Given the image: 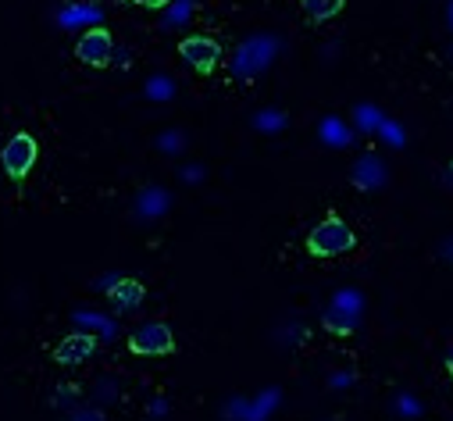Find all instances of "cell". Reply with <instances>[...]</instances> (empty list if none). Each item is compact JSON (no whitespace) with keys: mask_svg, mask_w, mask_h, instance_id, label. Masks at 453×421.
Here are the masks:
<instances>
[{"mask_svg":"<svg viewBox=\"0 0 453 421\" xmlns=\"http://www.w3.org/2000/svg\"><path fill=\"white\" fill-rule=\"evenodd\" d=\"M307 254L311 257H321V261H332V257H343L350 250H357V233L350 229V222L343 215H335V210H328V215L307 233Z\"/></svg>","mask_w":453,"mask_h":421,"instance_id":"cell-1","label":"cell"},{"mask_svg":"<svg viewBox=\"0 0 453 421\" xmlns=\"http://www.w3.org/2000/svg\"><path fill=\"white\" fill-rule=\"evenodd\" d=\"M36 161H40V143L33 133H15L4 143V150H0V165H4L12 182H26L29 172L36 168Z\"/></svg>","mask_w":453,"mask_h":421,"instance_id":"cell-2","label":"cell"},{"mask_svg":"<svg viewBox=\"0 0 453 421\" xmlns=\"http://www.w3.org/2000/svg\"><path fill=\"white\" fill-rule=\"evenodd\" d=\"M126 347H129L133 357H168V354H175L179 343H175L172 325H165V322H143L140 329L129 333Z\"/></svg>","mask_w":453,"mask_h":421,"instance_id":"cell-3","label":"cell"},{"mask_svg":"<svg viewBox=\"0 0 453 421\" xmlns=\"http://www.w3.org/2000/svg\"><path fill=\"white\" fill-rule=\"evenodd\" d=\"M179 57L196 72V75H214L218 72V65H221V43L214 40V36H203V33H193V36H186V40H179Z\"/></svg>","mask_w":453,"mask_h":421,"instance_id":"cell-4","label":"cell"},{"mask_svg":"<svg viewBox=\"0 0 453 421\" xmlns=\"http://www.w3.org/2000/svg\"><path fill=\"white\" fill-rule=\"evenodd\" d=\"M111 54H115V40H111V33L104 26H93V29H86L75 40V57L86 68H107L111 65Z\"/></svg>","mask_w":453,"mask_h":421,"instance_id":"cell-5","label":"cell"},{"mask_svg":"<svg viewBox=\"0 0 453 421\" xmlns=\"http://www.w3.org/2000/svg\"><path fill=\"white\" fill-rule=\"evenodd\" d=\"M93 354H96V336H93V333H68V336L58 340L54 350H50L54 364H61V368H79V364H86Z\"/></svg>","mask_w":453,"mask_h":421,"instance_id":"cell-6","label":"cell"},{"mask_svg":"<svg viewBox=\"0 0 453 421\" xmlns=\"http://www.w3.org/2000/svg\"><path fill=\"white\" fill-rule=\"evenodd\" d=\"M357 322H361V310H357V303H354L350 296H339V300L321 314V325H325V333H332V336H350V333L357 329Z\"/></svg>","mask_w":453,"mask_h":421,"instance_id":"cell-7","label":"cell"},{"mask_svg":"<svg viewBox=\"0 0 453 421\" xmlns=\"http://www.w3.org/2000/svg\"><path fill=\"white\" fill-rule=\"evenodd\" d=\"M107 300L115 310H136L147 300V286L140 279H119L115 286H107Z\"/></svg>","mask_w":453,"mask_h":421,"instance_id":"cell-8","label":"cell"},{"mask_svg":"<svg viewBox=\"0 0 453 421\" xmlns=\"http://www.w3.org/2000/svg\"><path fill=\"white\" fill-rule=\"evenodd\" d=\"M347 8V0H300V11L307 15L311 26H325L332 19H339Z\"/></svg>","mask_w":453,"mask_h":421,"instance_id":"cell-9","label":"cell"},{"mask_svg":"<svg viewBox=\"0 0 453 421\" xmlns=\"http://www.w3.org/2000/svg\"><path fill=\"white\" fill-rule=\"evenodd\" d=\"M379 172H382V165H379L375 157H365V161H357V165H354V186H361V189L375 186V182L382 179Z\"/></svg>","mask_w":453,"mask_h":421,"instance_id":"cell-10","label":"cell"},{"mask_svg":"<svg viewBox=\"0 0 453 421\" xmlns=\"http://www.w3.org/2000/svg\"><path fill=\"white\" fill-rule=\"evenodd\" d=\"M65 421H107V417H104V410H96V407H75Z\"/></svg>","mask_w":453,"mask_h":421,"instance_id":"cell-11","label":"cell"},{"mask_svg":"<svg viewBox=\"0 0 453 421\" xmlns=\"http://www.w3.org/2000/svg\"><path fill=\"white\" fill-rule=\"evenodd\" d=\"M122 4H133V8H147V11H165L172 0H122Z\"/></svg>","mask_w":453,"mask_h":421,"instance_id":"cell-12","label":"cell"},{"mask_svg":"<svg viewBox=\"0 0 453 421\" xmlns=\"http://www.w3.org/2000/svg\"><path fill=\"white\" fill-rule=\"evenodd\" d=\"M446 371H449V379H453V354L446 357Z\"/></svg>","mask_w":453,"mask_h":421,"instance_id":"cell-13","label":"cell"},{"mask_svg":"<svg viewBox=\"0 0 453 421\" xmlns=\"http://www.w3.org/2000/svg\"><path fill=\"white\" fill-rule=\"evenodd\" d=\"M446 179H449V182H453V161H449V165H446Z\"/></svg>","mask_w":453,"mask_h":421,"instance_id":"cell-14","label":"cell"}]
</instances>
